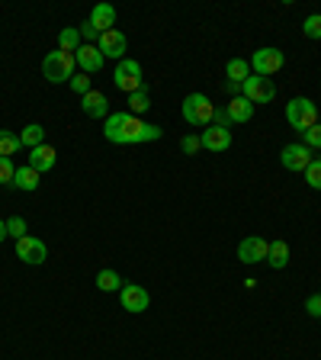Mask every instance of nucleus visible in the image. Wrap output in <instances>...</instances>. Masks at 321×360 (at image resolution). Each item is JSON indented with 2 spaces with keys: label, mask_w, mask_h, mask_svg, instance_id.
<instances>
[{
  "label": "nucleus",
  "mask_w": 321,
  "mask_h": 360,
  "mask_svg": "<svg viewBox=\"0 0 321 360\" xmlns=\"http://www.w3.org/2000/svg\"><path fill=\"white\" fill-rule=\"evenodd\" d=\"M103 135H107V142H116V145H142V142H158L160 126L142 123L138 116H132L129 109H125V113H109L107 116Z\"/></svg>",
  "instance_id": "1"
},
{
  "label": "nucleus",
  "mask_w": 321,
  "mask_h": 360,
  "mask_svg": "<svg viewBox=\"0 0 321 360\" xmlns=\"http://www.w3.org/2000/svg\"><path fill=\"white\" fill-rule=\"evenodd\" d=\"M42 74H46V81H52V84H68L71 77L77 74L74 55H71V52H62V48L48 52L46 58H42Z\"/></svg>",
  "instance_id": "2"
},
{
  "label": "nucleus",
  "mask_w": 321,
  "mask_h": 360,
  "mask_svg": "<svg viewBox=\"0 0 321 360\" xmlns=\"http://www.w3.org/2000/svg\"><path fill=\"white\" fill-rule=\"evenodd\" d=\"M286 119H289L292 129L306 132V129H312V126H318V107H315L308 97H292L289 103H286Z\"/></svg>",
  "instance_id": "3"
},
{
  "label": "nucleus",
  "mask_w": 321,
  "mask_h": 360,
  "mask_svg": "<svg viewBox=\"0 0 321 360\" xmlns=\"http://www.w3.org/2000/svg\"><path fill=\"white\" fill-rule=\"evenodd\" d=\"M184 119L190 126H212V116H215V103L206 97V93H190L180 107Z\"/></svg>",
  "instance_id": "4"
},
{
  "label": "nucleus",
  "mask_w": 321,
  "mask_h": 360,
  "mask_svg": "<svg viewBox=\"0 0 321 360\" xmlns=\"http://www.w3.org/2000/svg\"><path fill=\"white\" fill-rule=\"evenodd\" d=\"M283 65H286V52H280V48H273V46L257 48V52L251 55V68H254V74H260V77H270V74H276V71H283Z\"/></svg>",
  "instance_id": "5"
},
{
  "label": "nucleus",
  "mask_w": 321,
  "mask_h": 360,
  "mask_svg": "<svg viewBox=\"0 0 321 360\" xmlns=\"http://www.w3.org/2000/svg\"><path fill=\"white\" fill-rule=\"evenodd\" d=\"M113 81H116V87L119 91H125V93H135V91H142V65L135 62V58H123V62L116 65V71H113Z\"/></svg>",
  "instance_id": "6"
},
{
  "label": "nucleus",
  "mask_w": 321,
  "mask_h": 360,
  "mask_svg": "<svg viewBox=\"0 0 321 360\" xmlns=\"http://www.w3.org/2000/svg\"><path fill=\"white\" fill-rule=\"evenodd\" d=\"M241 97L251 100L254 107H257V103H270V100L276 97V87H273V81H270V77L251 74L245 84H241Z\"/></svg>",
  "instance_id": "7"
},
{
  "label": "nucleus",
  "mask_w": 321,
  "mask_h": 360,
  "mask_svg": "<svg viewBox=\"0 0 321 360\" xmlns=\"http://www.w3.org/2000/svg\"><path fill=\"white\" fill-rule=\"evenodd\" d=\"M16 258H20L23 264H32V267H39V264H46L48 248H46V241H42V238L26 235V238H20V241H16Z\"/></svg>",
  "instance_id": "8"
},
{
  "label": "nucleus",
  "mask_w": 321,
  "mask_h": 360,
  "mask_svg": "<svg viewBox=\"0 0 321 360\" xmlns=\"http://www.w3.org/2000/svg\"><path fill=\"white\" fill-rule=\"evenodd\" d=\"M97 48L103 52V58H116V62H123L125 52H129V39H125V32H119V29L100 32Z\"/></svg>",
  "instance_id": "9"
},
{
  "label": "nucleus",
  "mask_w": 321,
  "mask_h": 360,
  "mask_svg": "<svg viewBox=\"0 0 321 360\" xmlns=\"http://www.w3.org/2000/svg\"><path fill=\"white\" fill-rule=\"evenodd\" d=\"M267 251H270V241H264L260 235H247V238H241V245H238V261L260 264V261H267Z\"/></svg>",
  "instance_id": "10"
},
{
  "label": "nucleus",
  "mask_w": 321,
  "mask_h": 360,
  "mask_svg": "<svg viewBox=\"0 0 321 360\" xmlns=\"http://www.w3.org/2000/svg\"><path fill=\"white\" fill-rule=\"evenodd\" d=\"M119 302H123L125 312L138 315V312H145V309H148L151 296H148L145 286H138V284H123V290H119Z\"/></svg>",
  "instance_id": "11"
},
{
  "label": "nucleus",
  "mask_w": 321,
  "mask_h": 360,
  "mask_svg": "<svg viewBox=\"0 0 321 360\" xmlns=\"http://www.w3.org/2000/svg\"><path fill=\"white\" fill-rule=\"evenodd\" d=\"M280 161H283L286 171H302V174H306V168L315 161V154H312V148H306L302 142H296V145H286L283 148Z\"/></svg>",
  "instance_id": "12"
},
{
  "label": "nucleus",
  "mask_w": 321,
  "mask_h": 360,
  "mask_svg": "<svg viewBox=\"0 0 321 360\" xmlns=\"http://www.w3.org/2000/svg\"><path fill=\"white\" fill-rule=\"evenodd\" d=\"M74 62H77V68L84 71V74H97V71H103V52H100L97 46H84L81 42V48L74 52Z\"/></svg>",
  "instance_id": "13"
},
{
  "label": "nucleus",
  "mask_w": 321,
  "mask_h": 360,
  "mask_svg": "<svg viewBox=\"0 0 321 360\" xmlns=\"http://www.w3.org/2000/svg\"><path fill=\"white\" fill-rule=\"evenodd\" d=\"M199 142H203V148L206 152H228L231 148V129H222V126H209V129H203V135H199Z\"/></svg>",
  "instance_id": "14"
},
{
  "label": "nucleus",
  "mask_w": 321,
  "mask_h": 360,
  "mask_svg": "<svg viewBox=\"0 0 321 360\" xmlns=\"http://www.w3.org/2000/svg\"><path fill=\"white\" fill-rule=\"evenodd\" d=\"M81 109H84V116H90V119H107V116H109V100H107V93L90 91L87 97H81Z\"/></svg>",
  "instance_id": "15"
},
{
  "label": "nucleus",
  "mask_w": 321,
  "mask_h": 360,
  "mask_svg": "<svg viewBox=\"0 0 321 360\" xmlns=\"http://www.w3.org/2000/svg\"><path fill=\"white\" fill-rule=\"evenodd\" d=\"M55 164H58V152L52 145H39L29 152V168L39 171V174H48Z\"/></svg>",
  "instance_id": "16"
},
{
  "label": "nucleus",
  "mask_w": 321,
  "mask_h": 360,
  "mask_svg": "<svg viewBox=\"0 0 321 360\" xmlns=\"http://www.w3.org/2000/svg\"><path fill=\"white\" fill-rule=\"evenodd\" d=\"M116 23V10L109 7V4H97V7L90 10V26L97 32H109Z\"/></svg>",
  "instance_id": "17"
},
{
  "label": "nucleus",
  "mask_w": 321,
  "mask_h": 360,
  "mask_svg": "<svg viewBox=\"0 0 321 360\" xmlns=\"http://www.w3.org/2000/svg\"><path fill=\"white\" fill-rule=\"evenodd\" d=\"M225 113H228L231 126H235V123H247V119L254 116V103H251V100H245V97H231L228 107H225Z\"/></svg>",
  "instance_id": "18"
},
{
  "label": "nucleus",
  "mask_w": 321,
  "mask_h": 360,
  "mask_svg": "<svg viewBox=\"0 0 321 360\" xmlns=\"http://www.w3.org/2000/svg\"><path fill=\"white\" fill-rule=\"evenodd\" d=\"M39 171H32L29 164L26 168H16V177H13V187L16 190H23V193H32V190H39Z\"/></svg>",
  "instance_id": "19"
},
{
  "label": "nucleus",
  "mask_w": 321,
  "mask_h": 360,
  "mask_svg": "<svg viewBox=\"0 0 321 360\" xmlns=\"http://www.w3.org/2000/svg\"><path fill=\"white\" fill-rule=\"evenodd\" d=\"M267 264L273 270H283L289 264V245H286L283 238L280 241H270V251H267Z\"/></svg>",
  "instance_id": "20"
},
{
  "label": "nucleus",
  "mask_w": 321,
  "mask_h": 360,
  "mask_svg": "<svg viewBox=\"0 0 321 360\" xmlns=\"http://www.w3.org/2000/svg\"><path fill=\"white\" fill-rule=\"evenodd\" d=\"M225 74H228L231 84H245L247 77H251V62H245V58H231V62L225 65Z\"/></svg>",
  "instance_id": "21"
},
{
  "label": "nucleus",
  "mask_w": 321,
  "mask_h": 360,
  "mask_svg": "<svg viewBox=\"0 0 321 360\" xmlns=\"http://www.w3.org/2000/svg\"><path fill=\"white\" fill-rule=\"evenodd\" d=\"M20 142H23V148H39V145H46V129L39 123H29L23 132H20Z\"/></svg>",
  "instance_id": "22"
},
{
  "label": "nucleus",
  "mask_w": 321,
  "mask_h": 360,
  "mask_svg": "<svg viewBox=\"0 0 321 360\" xmlns=\"http://www.w3.org/2000/svg\"><path fill=\"white\" fill-rule=\"evenodd\" d=\"M97 290H103V293H119L123 290V276L116 274V270H100L97 274Z\"/></svg>",
  "instance_id": "23"
},
{
  "label": "nucleus",
  "mask_w": 321,
  "mask_h": 360,
  "mask_svg": "<svg viewBox=\"0 0 321 360\" xmlns=\"http://www.w3.org/2000/svg\"><path fill=\"white\" fill-rule=\"evenodd\" d=\"M20 148H23L20 135H13V132H7V129H0V158H13Z\"/></svg>",
  "instance_id": "24"
},
{
  "label": "nucleus",
  "mask_w": 321,
  "mask_h": 360,
  "mask_svg": "<svg viewBox=\"0 0 321 360\" xmlns=\"http://www.w3.org/2000/svg\"><path fill=\"white\" fill-rule=\"evenodd\" d=\"M58 48H62V52H71V55H74L77 48H81V32H77L74 26L62 29V32H58Z\"/></svg>",
  "instance_id": "25"
},
{
  "label": "nucleus",
  "mask_w": 321,
  "mask_h": 360,
  "mask_svg": "<svg viewBox=\"0 0 321 360\" xmlns=\"http://www.w3.org/2000/svg\"><path fill=\"white\" fill-rule=\"evenodd\" d=\"M148 109H151V97H148L145 87L135 91V93H129V113L132 116H142V113H148Z\"/></svg>",
  "instance_id": "26"
},
{
  "label": "nucleus",
  "mask_w": 321,
  "mask_h": 360,
  "mask_svg": "<svg viewBox=\"0 0 321 360\" xmlns=\"http://www.w3.org/2000/svg\"><path fill=\"white\" fill-rule=\"evenodd\" d=\"M26 232H29V225H26L23 215H10L7 219V235L20 241V238H26Z\"/></svg>",
  "instance_id": "27"
},
{
  "label": "nucleus",
  "mask_w": 321,
  "mask_h": 360,
  "mask_svg": "<svg viewBox=\"0 0 321 360\" xmlns=\"http://www.w3.org/2000/svg\"><path fill=\"white\" fill-rule=\"evenodd\" d=\"M68 84H71V91H74V93H77V97H87V93H90V91H93V87H90V77H87V74H84V71H77V74H74V77H71Z\"/></svg>",
  "instance_id": "28"
},
{
  "label": "nucleus",
  "mask_w": 321,
  "mask_h": 360,
  "mask_svg": "<svg viewBox=\"0 0 321 360\" xmlns=\"http://www.w3.org/2000/svg\"><path fill=\"white\" fill-rule=\"evenodd\" d=\"M302 32H306V39H321V13H312L302 23Z\"/></svg>",
  "instance_id": "29"
},
{
  "label": "nucleus",
  "mask_w": 321,
  "mask_h": 360,
  "mask_svg": "<svg viewBox=\"0 0 321 360\" xmlns=\"http://www.w3.org/2000/svg\"><path fill=\"white\" fill-rule=\"evenodd\" d=\"M302 145H306V148H312V152H315V148H321V123H318V126H312V129H306V132H302Z\"/></svg>",
  "instance_id": "30"
},
{
  "label": "nucleus",
  "mask_w": 321,
  "mask_h": 360,
  "mask_svg": "<svg viewBox=\"0 0 321 360\" xmlns=\"http://www.w3.org/2000/svg\"><path fill=\"white\" fill-rule=\"evenodd\" d=\"M306 184L312 187V190H321V161H312L306 168Z\"/></svg>",
  "instance_id": "31"
},
{
  "label": "nucleus",
  "mask_w": 321,
  "mask_h": 360,
  "mask_svg": "<svg viewBox=\"0 0 321 360\" xmlns=\"http://www.w3.org/2000/svg\"><path fill=\"white\" fill-rule=\"evenodd\" d=\"M16 168H13V158H0V184H13Z\"/></svg>",
  "instance_id": "32"
},
{
  "label": "nucleus",
  "mask_w": 321,
  "mask_h": 360,
  "mask_svg": "<svg viewBox=\"0 0 321 360\" xmlns=\"http://www.w3.org/2000/svg\"><path fill=\"white\" fill-rule=\"evenodd\" d=\"M180 148H184L186 154H199L203 152V142H199V135H184L180 138Z\"/></svg>",
  "instance_id": "33"
},
{
  "label": "nucleus",
  "mask_w": 321,
  "mask_h": 360,
  "mask_svg": "<svg viewBox=\"0 0 321 360\" xmlns=\"http://www.w3.org/2000/svg\"><path fill=\"white\" fill-rule=\"evenodd\" d=\"M306 312L312 315V319H321V293H315V296L306 299Z\"/></svg>",
  "instance_id": "34"
},
{
  "label": "nucleus",
  "mask_w": 321,
  "mask_h": 360,
  "mask_svg": "<svg viewBox=\"0 0 321 360\" xmlns=\"http://www.w3.org/2000/svg\"><path fill=\"white\" fill-rule=\"evenodd\" d=\"M7 219H0V241H7Z\"/></svg>",
  "instance_id": "35"
}]
</instances>
